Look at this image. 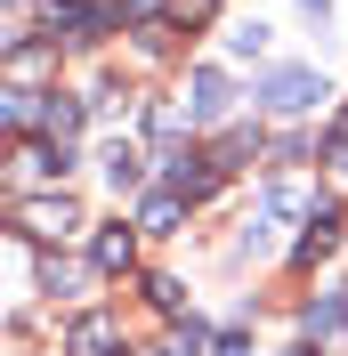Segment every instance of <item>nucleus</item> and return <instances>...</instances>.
Instances as JSON below:
<instances>
[{
  "mask_svg": "<svg viewBox=\"0 0 348 356\" xmlns=\"http://www.w3.org/2000/svg\"><path fill=\"white\" fill-rule=\"evenodd\" d=\"M267 41H276L267 24H243V33H235V57H267Z\"/></svg>",
  "mask_w": 348,
  "mask_h": 356,
  "instance_id": "4468645a",
  "label": "nucleus"
},
{
  "mask_svg": "<svg viewBox=\"0 0 348 356\" xmlns=\"http://www.w3.org/2000/svg\"><path fill=\"white\" fill-rule=\"evenodd\" d=\"M178 219H187V195H178V186L146 195V211H138V227H146V235H178Z\"/></svg>",
  "mask_w": 348,
  "mask_h": 356,
  "instance_id": "423d86ee",
  "label": "nucleus"
},
{
  "mask_svg": "<svg viewBox=\"0 0 348 356\" xmlns=\"http://www.w3.org/2000/svg\"><path fill=\"white\" fill-rule=\"evenodd\" d=\"M122 8H130V17H154V8H162V0H122Z\"/></svg>",
  "mask_w": 348,
  "mask_h": 356,
  "instance_id": "a211bd4d",
  "label": "nucleus"
},
{
  "mask_svg": "<svg viewBox=\"0 0 348 356\" xmlns=\"http://www.w3.org/2000/svg\"><path fill=\"white\" fill-rule=\"evenodd\" d=\"M340 227H348L340 202H316V219H308V235H300V259H324V251H340Z\"/></svg>",
  "mask_w": 348,
  "mask_h": 356,
  "instance_id": "20e7f679",
  "label": "nucleus"
},
{
  "mask_svg": "<svg viewBox=\"0 0 348 356\" xmlns=\"http://www.w3.org/2000/svg\"><path fill=\"white\" fill-rule=\"evenodd\" d=\"M260 97H267L276 113H308L316 97H324V73H308V65H276V73H267V89H260Z\"/></svg>",
  "mask_w": 348,
  "mask_h": 356,
  "instance_id": "f257e3e1",
  "label": "nucleus"
},
{
  "mask_svg": "<svg viewBox=\"0 0 348 356\" xmlns=\"http://www.w3.org/2000/svg\"><path fill=\"white\" fill-rule=\"evenodd\" d=\"M106 178H113V186H122V195H130L138 178H146V170H138V154H130V146H122V138H113V146H106Z\"/></svg>",
  "mask_w": 348,
  "mask_h": 356,
  "instance_id": "9b49d317",
  "label": "nucleus"
},
{
  "mask_svg": "<svg viewBox=\"0 0 348 356\" xmlns=\"http://www.w3.org/2000/svg\"><path fill=\"white\" fill-rule=\"evenodd\" d=\"M332 170H348V130H340V138H332Z\"/></svg>",
  "mask_w": 348,
  "mask_h": 356,
  "instance_id": "f3484780",
  "label": "nucleus"
},
{
  "mask_svg": "<svg viewBox=\"0 0 348 356\" xmlns=\"http://www.w3.org/2000/svg\"><path fill=\"white\" fill-rule=\"evenodd\" d=\"M146 300H154L162 316H178V275H146Z\"/></svg>",
  "mask_w": 348,
  "mask_h": 356,
  "instance_id": "ddd939ff",
  "label": "nucleus"
},
{
  "mask_svg": "<svg viewBox=\"0 0 348 356\" xmlns=\"http://www.w3.org/2000/svg\"><path fill=\"white\" fill-rule=\"evenodd\" d=\"M0 8H8V0H0Z\"/></svg>",
  "mask_w": 348,
  "mask_h": 356,
  "instance_id": "412c9836",
  "label": "nucleus"
},
{
  "mask_svg": "<svg viewBox=\"0 0 348 356\" xmlns=\"http://www.w3.org/2000/svg\"><path fill=\"white\" fill-rule=\"evenodd\" d=\"M219 356H251V348H243V340H219Z\"/></svg>",
  "mask_w": 348,
  "mask_h": 356,
  "instance_id": "6ab92c4d",
  "label": "nucleus"
},
{
  "mask_svg": "<svg viewBox=\"0 0 348 356\" xmlns=\"http://www.w3.org/2000/svg\"><path fill=\"white\" fill-rule=\"evenodd\" d=\"M8 73H17V81H49V73H57V41H17L8 49Z\"/></svg>",
  "mask_w": 348,
  "mask_h": 356,
  "instance_id": "39448f33",
  "label": "nucleus"
},
{
  "mask_svg": "<svg viewBox=\"0 0 348 356\" xmlns=\"http://www.w3.org/2000/svg\"><path fill=\"white\" fill-rule=\"evenodd\" d=\"M49 162H65V154H49L41 138H24V146H17V170H24V178H41V170H49Z\"/></svg>",
  "mask_w": 348,
  "mask_h": 356,
  "instance_id": "f8f14e48",
  "label": "nucleus"
},
{
  "mask_svg": "<svg viewBox=\"0 0 348 356\" xmlns=\"http://www.w3.org/2000/svg\"><path fill=\"white\" fill-rule=\"evenodd\" d=\"M65 348H73V356H106V348H113V324H106V316H81Z\"/></svg>",
  "mask_w": 348,
  "mask_h": 356,
  "instance_id": "1a4fd4ad",
  "label": "nucleus"
},
{
  "mask_svg": "<svg viewBox=\"0 0 348 356\" xmlns=\"http://www.w3.org/2000/svg\"><path fill=\"white\" fill-rule=\"evenodd\" d=\"M300 324H308V332H332V324H348V291H324V300H316Z\"/></svg>",
  "mask_w": 348,
  "mask_h": 356,
  "instance_id": "9d476101",
  "label": "nucleus"
},
{
  "mask_svg": "<svg viewBox=\"0 0 348 356\" xmlns=\"http://www.w3.org/2000/svg\"><path fill=\"white\" fill-rule=\"evenodd\" d=\"M73 227H81V211H73L65 195H33V202H24V235H41V243H65Z\"/></svg>",
  "mask_w": 348,
  "mask_h": 356,
  "instance_id": "f03ea898",
  "label": "nucleus"
},
{
  "mask_svg": "<svg viewBox=\"0 0 348 356\" xmlns=\"http://www.w3.org/2000/svg\"><path fill=\"white\" fill-rule=\"evenodd\" d=\"M308 8H316V17H324V0H308Z\"/></svg>",
  "mask_w": 348,
  "mask_h": 356,
  "instance_id": "aec40b11",
  "label": "nucleus"
},
{
  "mask_svg": "<svg viewBox=\"0 0 348 356\" xmlns=\"http://www.w3.org/2000/svg\"><path fill=\"white\" fill-rule=\"evenodd\" d=\"M33 122H41V138H57V146H65V138L81 130V106H73V97H41V106H33Z\"/></svg>",
  "mask_w": 348,
  "mask_h": 356,
  "instance_id": "6e6552de",
  "label": "nucleus"
},
{
  "mask_svg": "<svg viewBox=\"0 0 348 356\" xmlns=\"http://www.w3.org/2000/svg\"><path fill=\"white\" fill-rule=\"evenodd\" d=\"M89 259L106 267V275H122V267L138 259V235H130V227H106V235H97V243H89Z\"/></svg>",
  "mask_w": 348,
  "mask_h": 356,
  "instance_id": "0eeeda50",
  "label": "nucleus"
},
{
  "mask_svg": "<svg viewBox=\"0 0 348 356\" xmlns=\"http://www.w3.org/2000/svg\"><path fill=\"white\" fill-rule=\"evenodd\" d=\"M8 122H17V89H0V130H8Z\"/></svg>",
  "mask_w": 348,
  "mask_h": 356,
  "instance_id": "dca6fc26",
  "label": "nucleus"
},
{
  "mask_svg": "<svg viewBox=\"0 0 348 356\" xmlns=\"http://www.w3.org/2000/svg\"><path fill=\"white\" fill-rule=\"evenodd\" d=\"M187 122H227V73L203 65L195 81H187Z\"/></svg>",
  "mask_w": 348,
  "mask_h": 356,
  "instance_id": "7ed1b4c3",
  "label": "nucleus"
},
{
  "mask_svg": "<svg viewBox=\"0 0 348 356\" xmlns=\"http://www.w3.org/2000/svg\"><path fill=\"white\" fill-rule=\"evenodd\" d=\"M73 284H81V267H65V259L41 267V291H73Z\"/></svg>",
  "mask_w": 348,
  "mask_h": 356,
  "instance_id": "2eb2a0df",
  "label": "nucleus"
}]
</instances>
